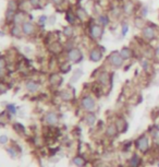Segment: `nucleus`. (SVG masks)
<instances>
[{"label":"nucleus","instance_id":"obj_10","mask_svg":"<svg viewBox=\"0 0 159 167\" xmlns=\"http://www.w3.org/2000/svg\"><path fill=\"white\" fill-rule=\"evenodd\" d=\"M119 51H120V55L124 61H129L134 57V50L129 46H123Z\"/></svg>","mask_w":159,"mask_h":167},{"label":"nucleus","instance_id":"obj_13","mask_svg":"<svg viewBox=\"0 0 159 167\" xmlns=\"http://www.w3.org/2000/svg\"><path fill=\"white\" fill-rule=\"evenodd\" d=\"M141 165H142V157L137 153H133L127 162V167H141Z\"/></svg>","mask_w":159,"mask_h":167},{"label":"nucleus","instance_id":"obj_18","mask_svg":"<svg viewBox=\"0 0 159 167\" xmlns=\"http://www.w3.org/2000/svg\"><path fill=\"white\" fill-rule=\"evenodd\" d=\"M22 32L25 35H32L34 32V26L32 23L29 22H23L22 24Z\"/></svg>","mask_w":159,"mask_h":167},{"label":"nucleus","instance_id":"obj_28","mask_svg":"<svg viewBox=\"0 0 159 167\" xmlns=\"http://www.w3.org/2000/svg\"><path fill=\"white\" fill-rule=\"evenodd\" d=\"M6 66V62H4V60L3 58H0V76H3V68Z\"/></svg>","mask_w":159,"mask_h":167},{"label":"nucleus","instance_id":"obj_8","mask_svg":"<svg viewBox=\"0 0 159 167\" xmlns=\"http://www.w3.org/2000/svg\"><path fill=\"white\" fill-rule=\"evenodd\" d=\"M97 83H98L102 88L108 86L109 84H111V76L109 74L108 71H102L97 76Z\"/></svg>","mask_w":159,"mask_h":167},{"label":"nucleus","instance_id":"obj_17","mask_svg":"<svg viewBox=\"0 0 159 167\" xmlns=\"http://www.w3.org/2000/svg\"><path fill=\"white\" fill-rule=\"evenodd\" d=\"M72 163L77 167H85L86 166V160L83 157L82 155H77V156H74L72 158Z\"/></svg>","mask_w":159,"mask_h":167},{"label":"nucleus","instance_id":"obj_24","mask_svg":"<svg viewBox=\"0 0 159 167\" xmlns=\"http://www.w3.org/2000/svg\"><path fill=\"white\" fill-rule=\"evenodd\" d=\"M66 20H67V21L70 23V24H74V23H75V20H77V16H75L73 12L69 11V12H67V16H66Z\"/></svg>","mask_w":159,"mask_h":167},{"label":"nucleus","instance_id":"obj_7","mask_svg":"<svg viewBox=\"0 0 159 167\" xmlns=\"http://www.w3.org/2000/svg\"><path fill=\"white\" fill-rule=\"evenodd\" d=\"M68 59L69 61L73 63H79L82 61L83 59V54L82 51L80 50L79 48H72L68 53Z\"/></svg>","mask_w":159,"mask_h":167},{"label":"nucleus","instance_id":"obj_1","mask_svg":"<svg viewBox=\"0 0 159 167\" xmlns=\"http://www.w3.org/2000/svg\"><path fill=\"white\" fill-rule=\"evenodd\" d=\"M134 146L136 148V151H138L142 154H146L147 152L150 150L149 144V137L147 133H142L141 136L136 138V140L134 141Z\"/></svg>","mask_w":159,"mask_h":167},{"label":"nucleus","instance_id":"obj_27","mask_svg":"<svg viewBox=\"0 0 159 167\" xmlns=\"http://www.w3.org/2000/svg\"><path fill=\"white\" fill-rule=\"evenodd\" d=\"M71 70V65H68V63H64L63 66L61 67V72L62 73H68Z\"/></svg>","mask_w":159,"mask_h":167},{"label":"nucleus","instance_id":"obj_6","mask_svg":"<svg viewBox=\"0 0 159 167\" xmlns=\"http://www.w3.org/2000/svg\"><path fill=\"white\" fill-rule=\"evenodd\" d=\"M104 51H105V48L100 47V46H97V47H94L93 49H91V51L88 53L89 61L100 62L104 58Z\"/></svg>","mask_w":159,"mask_h":167},{"label":"nucleus","instance_id":"obj_32","mask_svg":"<svg viewBox=\"0 0 159 167\" xmlns=\"http://www.w3.org/2000/svg\"><path fill=\"white\" fill-rule=\"evenodd\" d=\"M7 142H8V137L7 136L0 137V144H6Z\"/></svg>","mask_w":159,"mask_h":167},{"label":"nucleus","instance_id":"obj_23","mask_svg":"<svg viewBox=\"0 0 159 167\" xmlns=\"http://www.w3.org/2000/svg\"><path fill=\"white\" fill-rule=\"evenodd\" d=\"M133 145H134L133 141H131V140H129V141H125L123 144H122V151H123V152H130L131 148H133Z\"/></svg>","mask_w":159,"mask_h":167},{"label":"nucleus","instance_id":"obj_19","mask_svg":"<svg viewBox=\"0 0 159 167\" xmlns=\"http://www.w3.org/2000/svg\"><path fill=\"white\" fill-rule=\"evenodd\" d=\"M26 90L31 93H34L38 90V84L34 81H29V82H26Z\"/></svg>","mask_w":159,"mask_h":167},{"label":"nucleus","instance_id":"obj_26","mask_svg":"<svg viewBox=\"0 0 159 167\" xmlns=\"http://www.w3.org/2000/svg\"><path fill=\"white\" fill-rule=\"evenodd\" d=\"M147 14H148V7L147 6H143L142 8H141V13H140V16H142V18H146Z\"/></svg>","mask_w":159,"mask_h":167},{"label":"nucleus","instance_id":"obj_15","mask_svg":"<svg viewBox=\"0 0 159 167\" xmlns=\"http://www.w3.org/2000/svg\"><path fill=\"white\" fill-rule=\"evenodd\" d=\"M84 120H85V122L87 126L93 127L94 125H96V122H97V117H96L94 111H87L85 115Z\"/></svg>","mask_w":159,"mask_h":167},{"label":"nucleus","instance_id":"obj_35","mask_svg":"<svg viewBox=\"0 0 159 167\" xmlns=\"http://www.w3.org/2000/svg\"><path fill=\"white\" fill-rule=\"evenodd\" d=\"M157 166H158V167H159V162H158V164H157Z\"/></svg>","mask_w":159,"mask_h":167},{"label":"nucleus","instance_id":"obj_31","mask_svg":"<svg viewBox=\"0 0 159 167\" xmlns=\"http://www.w3.org/2000/svg\"><path fill=\"white\" fill-rule=\"evenodd\" d=\"M7 109H8L10 113H12V114H15V111H16L15 106H14V105H8V106H7Z\"/></svg>","mask_w":159,"mask_h":167},{"label":"nucleus","instance_id":"obj_16","mask_svg":"<svg viewBox=\"0 0 159 167\" xmlns=\"http://www.w3.org/2000/svg\"><path fill=\"white\" fill-rule=\"evenodd\" d=\"M58 120H59V117L56 113L54 111H50V113H48L45 117V121L48 123V125H56L58 122Z\"/></svg>","mask_w":159,"mask_h":167},{"label":"nucleus","instance_id":"obj_5","mask_svg":"<svg viewBox=\"0 0 159 167\" xmlns=\"http://www.w3.org/2000/svg\"><path fill=\"white\" fill-rule=\"evenodd\" d=\"M105 33V27L99 25L98 23H94L89 26V36L94 39V41H99L102 38V35Z\"/></svg>","mask_w":159,"mask_h":167},{"label":"nucleus","instance_id":"obj_12","mask_svg":"<svg viewBox=\"0 0 159 167\" xmlns=\"http://www.w3.org/2000/svg\"><path fill=\"white\" fill-rule=\"evenodd\" d=\"M122 12H123L124 16H130L134 13V3L130 0H125L122 4Z\"/></svg>","mask_w":159,"mask_h":167},{"label":"nucleus","instance_id":"obj_20","mask_svg":"<svg viewBox=\"0 0 159 167\" xmlns=\"http://www.w3.org/2000/svg\"><path fill=\"white\" fill-rule=\"evenodd\" d=\"M87 16H88V14H87V12L83 8H79L77 10V18L81 20V21H85L87 19Z\"/></svg>","mask_w":159,"mask_h":167},{"label":"nucleus","instance_id":"obj_33","mask_svg":"<svg viewBox=\"0 0 159 167\" xmlns=\"http://www.w3.org/2000/svg\"><path fill=\"white\" fill-rule=\"evenodd\" d=\"M29 1H31V3H32V4H33L34 7L38 6L39 2H40V0H29Z\"/></svg>","mask_w":159,"mask_h":167},{"label":"nucleus","instance_id":"obj_9","mask_svg":"<svg viewBox=\"0 0 159 167\" xmlns=\"http://www.w3.org/2000/svg\"><path fill=\"white\" fill-rule=\"evenodd\" d=\"M119 133L120 132H119V130H118V128H117V126H116L115 122H110L108 126L106 127L105 134L107 138H109V139H113V138H116Z\"/></svg>","mask_w":159,"mask_h":167},{"label":"nucleus","instance_id":"obj_4","mask_svg":"<svg viewBox=\"0 0 159 167\" xmlns=\"http://www.w3.org/2000/svg\"><path fill=\"white\" fill-rule=\"evenodd\" d=\"M80 104H81V107L85 111H94L96 109V99L89 94L84 95L81 98Z\"/></svg>","mask_w":159,"mask_h":167},{"label":"nucleus","instance_id":"obj_14","mask_svg":"<svg viewBox=\"0 0 159 167\" xmlns=\"http://www.w3.org/2000/svg\"><path fill=\"white\" fill-rule=\"evenodd\" d=\"M97 23L99 25H102V27H108L111 23V20H110V16L106 13H102L97 16Z\"/></svg>","mask_w":159,"mask_h":167},{"label":"nucleus","instance_id":"obj_30","mask_svg":"<svg viewBox=\"0 0 159 167\" xmlns=\"http://www.w3.org/2000/svg\"><path fill=\"white\" fill-rule=\"evenodd\" d=\"M47 21V16H39V19H38V23L40 24V25H44L45 24V22Z\"/></svg>","mask_w":159,"mask_h":167},{"label":"nucleus","instance_id":"obj_11","mask_svg":"<svg viewBox=\"0 0 159 167\" xmlns=\"http://www.w3.org/2000/svg\"><path fill=\"white\" fill-rule=\"evenodd\" d=\"M116 126L118 128L119 132L120 133H125L127 131V128H129V123L125 119H124L123 117H118L115 121Z\"/></svg>","mask_w":159,"mask_h":167},{"label":"nucleus","instance_id":"obj_34","mask_svg":"<svg viewBox=\"0 0 159 167\" xmlns=\"http://www.w3.org/2000/svg\"><path fill=\"white\" fill-rule=\"evenodd\" d=\"M56 4H61V3H63V1L64 0H52Z\"/></svg>","mask_w":159,"mask_h":167},{"label":"nucleus","instance_id":"obj_25","mask_svg":"<svg viewBox=\"0 0 159 167\" xmlns=\"http://www.w3.org/2000/svg\"><path fill=\"white\" fill-rule=\"evenodd\" d=\"M63 34L67 36V37H71L73 35V28L71 26H67V27L63 28Z\"/></svg>","mask_w":159,"mask_h":167},{"label":"nucleus","instance_id":"obj_22","mask_svg":"<svg viewBox=\"0 0 159 167\" xmlns=\"http://www.w3.org/2000/svg\"><path fill=\"white\" fill-rule=\"evenodd\" d=\"M129 31H130V25H129V23L122 22V24H121V36H122V37H125L127 35V33H129Z\"/></svg>","mask_w":159,"mask_h":167},{"label":"nucleus","instance_id":"obj_29","mask_svg":"<svg viewBox=\"0 0 159 167\" xmlns=\"http://www.w3.org/2000/svg\"><path fill=\"white\" fill-rule=\"evenodd\" d=\"M154 53H155V58L159 60V43L156 45V47L154 48Z\"/></svg>","mask_w":159,"mask_h":167},{"label":"nucleus","instance_id":"obj_21","mask_svg":"<svg viewBox=\"0 0 159 167\" xmlns=\"http://www.w3.org/2000/svg\"><path fill=\"white\" fill-rule=\"evenodd\" d=\"M141 67H142V69L145 72H148L150 69V60L146 59V58H143V59L141 60Z\"/></svg>","mask_w":159,"mask_h":167},{"label":"nucleus","instance_id":"obj_3","mask_svg":"<svg viewBox=\"0 0 159 167\" xmlns=\"http://www.w3.org/2000/svg\"><path fill=\"white\" fill-rule=\"evenodd\" d=\"M124 62H125V61H124L123 58L121 57L120 51L119 50L112 51L111 54L108 56V63L112 69H115V70L121 69V68L124 66Z\"/></svg>","mask_w":159,"mask_h":167},{"label":"nucleus","instance_id":"obj_2","mask_svg":"<svg viewBox=\"0 0 159 167\" xmlns=\"http://www.w3.org/2000/svg\"><path fill=\"white\" fill-rule=\"evenodd\" d=\"M141 31H142V38L147 43H152V42L156 41L158 38L157 37L158 33H157L156 27L152 24H146Z\"/></svg>","mask_w":159,"mask_h":167}]
</instances>
